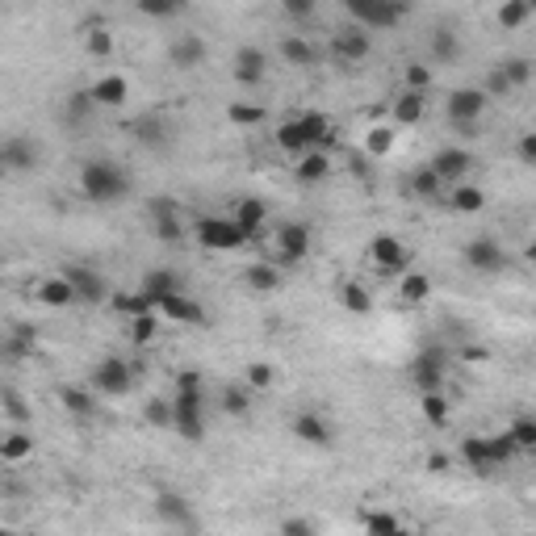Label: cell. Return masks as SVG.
<instances>
[{"label":"cell","mask_w":536,"mask_h":536,"mask_svg":"<svg viewBox=\"0 0 536 536\" xmlns=\"http://www.w3.org/2000/svg\"><path fill=\"white\" fill-rule=\"evenodd\" d=\"M110 307L118 310V315H126V318L155 315V302H151V297H142V294H113V297H110Z\"/></svg>","instance_id":"41"},{"label":"cell","mask_w":536,"mask_h":536,"mask_svg":"<svg viewBox=\"0 0 536 536\" xmlns=\"http://www.w3.org/2000/svg\"><path fill=\"white\" fill-rule=\"evenodd\" d=\"M222 411H227V415H235V419H243L248 411H252V395H248V390H239V385H227V390H222Z\"/></svg>","instance_id":"50"},{"label":"cell","mask_w":536,"mask_h":536,"mask_svg":"<svg viewBox=\"0 0 536 536\" xmlns=\"http://www.w3.org/2000/svg\"><path fill=\"white\" fill-rule=\"evenodd\" d=\"M532 13H536V5H528V0H507V5H499V25L503 30H520L524 22H532Z\"/></svg>","instance_id":"40"},{"label":"cell","mask_w":536,"mask_h":536,"mask_svg":"<svg viewBox=\"0 0 536 536\" xmlns=\"http://www.w3.org/2000/svg\"><path fill=\"white\" fill-rule=\"evenodd\" d=\"M427 55L436 59V63H453V59L461 55V38L453 25H436L432 30V38H427Z\"/></svg>","instance_id":"33"},{"label":"cell","mask_w":536,"mask_h":536,"mask_svg":"<svg viewBox=\"0 0 536 536\" xmlns=\"http://www.w3.org/2000/svg\"><path fill=\"white\" fill-rule=\"evenodd\" d=\"M406 373L419 385V395H436V390H444V377H449V356L440 348H424Z\"/></svg>","instance_id":"9"},{"label":"cell","mask_w":536,"mask_h":536,"mask_svg":"<svg viewBox=\"0 0 536 536\" xmlns=\"http://www.w3.org/2000/svg\"><path fill=\"white\" fill-rule=\"evenodd\" d=\"M327 176H331V155H327V151L302 155V160H297V168H294V180H297V185H323Z\"/></svg>","instance_id":"32"},{"label":"cell","mask_w":536,"mask_h":536,"mask_svg":"<svg viewBox=\"0 0 536 536\" xmlns=\"http://www.w3.org/2000/svg\"><path fill=\"white\" fill-rule=\"evenodd\" d=\"M365 151H369L373 160L390 155V151H395V131H390V126H373L369 139H365Z\"/></svg>","instance_id":"52"},{"label":"cell","mask_w":536,"mask_h":536,"mask_svg":"<svg viewBox=\"0 0 536 536\" xmlns=\"http://www.w3.org/2000/svg\"><path fill=\"white\" fill-rule=\"evenodd\" d=\"M84 51L97 59H110L113 55V34L105 30V25H93V30L84 34Z\"/></svg>","instance_id":"48"},{"label":"cell","mask_w":536,"mask_h":536,"mask_svg":"<svg viewBox=\"0 0 536 536\" xmlns=\"http://www.w3.org/2000/svg\"><path fill=\"white\" fill-rule=\"evenodd\" d=\"M524 256H528V260L536 264V243H528V252H524Z\"/></svg>","instance_id":"62"},{"label":"cell","mask_w":536,"mask_h":536,"mask_svg":"<svg viewBox=\"0 0 536 536\" xmlns=\"http://www.w3.org/2000/svg\"><path fill=\"white\" fill-rule=\"evenodd\" d=\"M461 457H465V465H470L473 473H494L499 470L494 457H491V436H465L461 440Z\"/></svg>","instance_id":"29"},{"label":"cell","mask_w":536,"mask_h":536,"mask_svg":"<svg viewBox=\"0 0 536 536\" xmlns=\"http://www.w3.org/2000/svg\"><path fill=\"white\" fill-rule=\"evenodd\" d=\"M285 17H294V22L315 17V0H285Z\"/></svg>","instance_id":"59"},{"label":"cell","mask_w":536,"mask_h":536,"mask_svg":"<svg viewBox=\"0 0 536 536\" xmlns=\"http://www.w3.org/2000/svg\"><path fill=\"white\" fill-rule=\"evenodd\" d=\"M352 17V25H361V30H390V25H398L406 17V5H395V0H348L344 5Z\"/></svg>","instance_id":"6"},{"label":"cell","mask_w":536,"mask_h":536,"mask_svg":"<svg viewBox=\"0 0 536 536\" xmlns=\"http://www.w3.org/2000/svg\"><path fill=\"white\" fill-rule=\"evenodd\" d=\"M449 465H453L449 453H432V457H427V470L432 473H449Z\"/></svg>","instance_id":"61"},{"label":"cell","mask_w":536,"mask_h":536,"mask_svg":"<svg viewBox=\"0 0 536 536\" xmlns=\"http://www.w3.org/2000/svg\"><path fill=\"white\" fill-rule=\"evenodd\" d=\"M411 193H415L419 201H427V206H444V180H440L436 172H432V168H415V172H411Z\"/></svg>","instance_id":"27"},{"label":"cell","mask_w":536,"mask_h":536,"mask_svg":"<svg viewBox=\"0 0 536 536\" xmlns=\"http://www.w3.org/2000/svg\"><path fill=\"white\" fill-rule=\"evenodd\" d=\"M147 214H151L155 239H164V243H180V239H185V222H180V210H176L172 198H151V201H147Z\"/></svg>","instance_id":"15"},{"label":"cell","mask_w":536,"mask_h":536,"mask_svg":"<svg viewBox=\"0 0 536 536\" xmlns=\"http://www.w3.org/2000/svg\"><path fill=\"white\" fill-rule=\"evenodd\" d=\"M134 373H139V365L122 361V356H101V361L93 365V373H88V385H93L101 398H122V395H131Z\"/></svg>","instance_id":"5"},{"label":"cell","mask_w":536,"mask_h":536,"mask_svg":"<svg viewBox=\"0 0 536 536\" xmlns=\"http://www.w3.org/2000/svg\"><path fill=\"white\" fill-rule=\"evenodd\" d=\"M5 536H13V532H5Z\"/></svg>","instance_id":"64"},{"label":"cell","mask_w":536,"mask_h":536,"mask_svg":"<svg viewBox=\"0 0 536 536\" xmlns=\"http://www.w3.org/2000/svg\"><path fill=\"white\" fill-rule=\"evenodd\" d=\"M172 411H176V436L198 444L206 440V382H201V369H180L172 385Z\"/></svg>","instance_id":"1"},{"label":"cell","mask_w":536,"mask_h":536,"mask_svg":"<svg viewBox=\"0 0 536 536\" xmlns=\"http://www.w3.org/2000/svg\"><path fill=\"white\" fill-rule=\"evenodd\" d=\"M427 168H432L444 185H465V176L478 168V155H473L470 147H440V151L427 160Z\"/></svg>","instance_id":"8"},{"label":"cell","mask_w":536,"mask_h":536,"mask_svg":"<svg viewBox=\"0 0 536 536\" xmlns=\"http://www.w3.org/2000/svg\"><path fill=\"white\" fill-rule=\"evenodd\" d=\"M34 297H38L46 310H67V307H76V302H80V294L72 289V281H67L63 273H55V277H46V281H38Z\"/></svg>","instance_id":"19"},{"label":"cell","mask_w":536,"mask_h":536,"mask_svg":"<svg viewBox=\"0 0 536 536\" xmlns=\"http://www.w3.org/2000/svg\"><path fill=\"white\" fill-rule=\"evenodd\" d=\"M499 67H503V76H507V84H512V88H524L528 80L536 76V63H532V59H524V55H512V59H503V63H499Z\"/></svg>","instance_id":"44"},{"label":"cell","mask_w":536,"mask_h":536,"mask_svg":"<svg viewBox=\"0 0 536 536\" xmlns=\"http://www.w3.org/2000/svg\"><path fill=\"white\" fill-rule=\"evenodd\" d=\"M273 239H277V252H281L285 264H297V260H307L310 256V227L307 222H281Z\"/></svg>","instance_id":"18"},{"label":"cell","mask_w":536,"mask_h":536,"mask_svg":"<svg viewBox=\"0 0 536 536\" xmlns=\"http://www.w3.org/2000/svg\"><path fill=\"white\" fill-rule=\"evenodd\" d=\"M424 110H427V101L424 93H398L395 105H390V118H395V126H419L424 122Z\"/></svg>","instance_id":"30"},{"label":"cell","mask_w":536,"mask_h":536,"mask_svg":"<svg viewBox=\"0 0 536 536\" xmlns=\"http://www.w3.org/2000/svg\"><path fill=\"white\" fill-rule=\"evenodd\" d=\"M281 59L289 67H315L318 63V51L307 34H285L281 38Z\"/></svg>","instance_id":"28"},{"label":"cell","mask_w":536,"mask_h":536,"mask_svg":"<svg viewBox=\"0 0 536 536\" xmlns=\"http://www.w3.org/2000/svg\"><path fill=\"white\" fill-rule=\"evenodd\" d=\"M230 219L239 222V230L248 235V243H256L260 239V230H264V222H268V206H264L260 198H239Z\"/></svg>","instance_id":"23"},{"label":"cell","mask_w":536,"mask_h":536,"mask_svg":"<svg viewBox=\"0 0 536 536\" xmlns=\"http://www.w3.org/2000/svg\"><path fill=\"white\" fill-rule=\"evenodd\" d=\"M369 51H373V34L361 30V25H348V30H339L331 38V55L339 63H361V59H369Z\"/></svg>","instance_id":"17"},{"label":"cell","mask_w":536,"mask_h":536,"mask_svg":"<svg viewBox=\"0 0 536 536\" xmlns=\"http://www.w3.org/2000/svg\"><path fill=\"white\" fill-rule=\"evenodd\" d=\"M482 93H486V97L491 101H499V97H507V93H515L512 84H507V76H503V67L494 63L491 72H486V84H482Z\"/></svg>","instance_id":"55"},{"label":"cell","mask_w":536,"mask_h":536,"mask_svg":"<svg viewBox=\"0 0 536 536\" xmlns=\"http://www.w3.org/2000/svg\"><path fill=\"white\" fill-rule=\"evenodd\" d=\"M88 93L97 101V110H122L126 97H131V84H126V76H101Z\"/></svg>","instance_id":"25"},{"label":"cell","mask_w":536,"mask_h":536,"mask_svg":"<svg viewBox=\"0 0 536 536\" xmlns=\"http://www.w3.org/2000/svg\"><path fill=\"white\" fill-rule=\"evenodd\" d=\"M210 59V46L201 34H176L172 43H168V63L176 67V72H193V67H201Z\"/></svg>","instance_id":"16"},{"label":"cell","mask_w":536,"mask_h":536,"mask_svg":"<svg viewBox=\"0 0 536 536\" xmlns=\"http://www.w3.org/2000/svg\"><path fill=\"white\" fill-rule=\"evenodd\" d=\"M277 147L281 151H289L294 160H302V155H310V151H327V142H331V122L323 118V113H297V118H289V122H281L277 126Z\"/></svg>","instance_id":"2"},{"label":"cell","mask_w":536,"mask_h":536,"mask_svg":"<svg viewBox=\"0 0 536 536\" xmlns=\"http://www.w3.org/2000/svg\"><path fill=\"white\" fill-rule=\"evenodd\" d=\"M160 318H168V323H185V327H201V323H206V310H201V302H193V297L172 294V297L160 302Z\"/></svg>","instance_id":"22"},{"label":"cell","mask_w":536,"mask_h":536,"mask_svg":"<svg viewBox=\"0 0 536 536\" xmlns=\"http://www.w3.org/2000/svg\"><path fill=\"white\" fill-rule=\"evenodd\" d=\"M507 436L515 440L520 453H536V415H515L512 424H507Z\"/></svg>","instance_id":"39"},{"label":"cell","mask_w":536,"mask_h":536,"mask_svg":"<svg viewBox=\"0 0 536 536\" xmlns=\"http://www.w3.org/2000/svg\"><path fill=\"white\" fill-rule=\"evenodd\" d=\"M230 80L243 88H256L268 80V51L264 46H239L230 59Z\"/></svg>","instance_id":"12"},{"label":"cell","mask_w":536,"mask_h":536,"mask_svg":"<svg viewBox=\"0 0 536 536\" xmlns=\"http://www.w3.org/2000/svg\"><path fill=\"white\" fill-rule=\"evenodd\" d=\"M515 155H520V164H524V168H536V131L520 134V142H515Z\"/></svg>","instance_id":"58"},{"label":"cell","mask_w":536,"mask_h":536,"mask_svg":"<svg viewBox=\"0 0 536 536\" xmlns=\"http://www.w3.org/2000/svg\"><path fill=\"white\" fill-rule=\"evenodd\" d=\"M243 281H248V289H256V294H277V289H281V268L256 260L243 268Z\"/></svg>","instance_id":"34"},{"label":"cell","mask_w":536,"mask_h":536,"mask_svg":"<svg viewBox=\"0 0 536 536\" xmlns=\"http://www.w3.org/2000/svg\"><path fill=\"white\" fill-rule=\"evenodd\" d=\"M515 440L507 436V432H499V436H491V457H494V465H507V461L515 457Z\"/></svg>","instance_id":"56"},{"label":"cell","mask_w":536,"mask_h":536,"mask_svg":"<svg viewBox=\"0 0 536 536\" xmlns=\"http://www.w3.org/2000/svg\"><path fill=\"white\" fill-rule=\"evenodd\" d=\"M93 110H97V101H93V93H72V97H67L63 118L72 122V126H80V122H88V118H93Z\"/></svg>","instance_id":"47"},{"label":"cell","mask_w":536,"mask_h":536,"mask_svg":"<svg viewBox=\"0 0 536 536\" xmlns=\"http://www.w3.org/2000/svg\"><path fill=\"white\" fill-rule=\"evenodd\" d=\"M227 122H235V126H260L264 110H260V105H248V101H230V105H227Z\"/></svg>","instance_id":"51"},{"label":"cell","mask_w":536,"mask_h":536,"mask_svg":"<svg viewBox=\"0 0 536 536\" xmlns=\"http://www.w3.org/2000/svg\"><path fill=\"white\" fill-rule=\"evenodd\" d=\"M294 436L302 440V444L327 449L331 440H336V432H331V424L318 415V411H297V415H294Z\"/></svg>","instance_id":"20"},{"label":"cell","mask_w":536,"mask_h":536,"mask_svg":"<svg viewBox=\"0 0 536 536\" xmlns=\"http://www.w3.org/2000/svg\"><path fill=\"white\" fill-rule=\"evenodd\" d=\"M461 260H465V268H473V273H482V277H494V273H503L507 268V252L491 239V235H478V239L465 243Z\"/></svg>","instance_id":"11"},{"label":"cell","mask_w":536,"mask_h":536,"mask_svg":"<svg viewBox=\"0 0 536 536\" xmlns=\"http://www.w3.org/2000/svg\"><path fill=\"white\" fill-rule=\"evenodd\" d=\"M168 134H172V126H168L164 113H142V118H134V139H139L142 147H164Z\"/></svg>","instance_id":"31"},{"label":"cell","mask_w":536,"mask_h":536,"mask_svg":"<svg viewBox=\"0 0 536 536\" xmlns=\"http://www.w3.org/2000/svg\"><path fill=\"white\" fill-rule=\"evenodd\" d=\"M97 390L93 385H63L59 390V403H63L67 415H76V419H88L93 411H97Z\"/></svg>","instance_id":"26"},{"label":"cell","mask_w":536,"mask_h":536,"mask_svg":"<svg viewBox=\"0 0 536 536\" xmlns=\"http://www.w3.org/2000/svg\"><path fill=\"white\" fill-rule=\"evenodd\" d=\"M486 105H491V97L482 93V84H470V88H453L449 101H444V113H449V122L457 126L461 134H478V118L486 113Z\"/></svg>","instance_id":"4"},{"label":"cell","mask_w":536,"mask_h":536,"mask_svg":"<svg viewBox=\"0 0 536 536\" xmlns=\"http://www.w3.org/2000/svg\"><path fill=\"white\" fill-rule=\"evenodd\" d=\"M273 382H277V369L268 361H252V365H248V385H252V390H268Z\"/></svg>","instance_id":"54"},{"label":"cell","mask_w":536,"mask_h":536,"mask_svg":"<svg viewBox=\"0 0 536 536\" xmlns=\"http://www.w3.org/2000/svg\"><path fill=\"white\" fill-rule=\"evenodd\" d=\"M403 84H406V93H424V88L432 84V67L419 63V59H411V63L403 67Z\"/></svg>","instance_id":"53"},{"label":"cell","mask_w":536,"mask_h":536,"mask_svg":"<svg viewBox=\"0 0 536 536\" xmlns=\"http://www.w3.org/2000/svg\"><path fill=\"white\" fill-rule=\"evenodd\" d=\"M281 536H315V520H307V515H289V520H281Z\"/></svg>","instance_id":"57"},{"label":"cell","mask_w":536,"mask_h":536,"mask_svg":"<svg viewBox=\"0 0 536 536\" xmlns=\"http://www.w3.org/2000/svg\"><path fill=\"white\" fill-rule=\"evenodd\" d=\"M155 336H160V310H155V315H142V318H131V339L139 348H147Z\"/></svg>","instance_id":"49"},{"label":"cell","mask_w":536,"mask_h":536,"mask_svg":"<svg viewBox=\"0 0 536 536\" xmlns=\"http://www.w3.org/2000/svg\"><path fill=\"white\" fill-rule=\"evenodd\" d=\"M25 457H34L30 432H22V427H17V432H5V436H0V461H5V465H17V461H25Z\"/></svg>","instance_id":"35"},{"label":"cell","mask_w":536,"mask_h":536,"mask_svg":"<svg viewBox=\"0 0 536 536\" xmlns=\"http://www.w3.org/2000/svg\"><path fill=\"white\" fill-rule=\"evenodd\" d=\"M369 260L382 268V273H411V252L398 235H373L369 239Z\"/></svg>","instance_id":"13"},{"label":"cell","mask_w":536,"mask_h":536,"mask_svg":"<svg viewBox=\"0 0 536 536\" xmlns=\"http://www.w3.org/2000/svg\"><path fill=\"white\" fill-rule=\"evenodd\" d=\"M59 273L72 281V289L80 294V302L84 307H101V302H110V285H105V277L101 273H93V268H84V264H63Z\"/></svg>","instance_id":"14"},{"label":"cell","mask_w":536,"mask_h":536,"mask_svg":"<svg viewBox=\"0 0 536 536\" xmlns=\"http://www.w3.org/2000/svg\"><path fill=\"white\" fill-rule=\"evenodd\" d=\"M155 515H160L168 528H193V507H189L185 494H176V491L155 494Z\"/></svg>","instance_id":"21"},{"label":"cell","mask_w":536,"mask_h":536,"mask_svg":"<svg viewBox=\"0 0 536 536\" xmlns=\"http://www.w3.org/2000/svg\"><path fill=\"white\" fill-rule=\"evenodd\" d=\"M80 193L97 206H118L126 193H131V176L118 160H88L80 168Z\"/></svg>","instance_id":"3"},{"label":"cell","mask_w":536,"mask_h":536,"mask_svg":"<svg viewBox=\"0 0 536 536\" xmlns=\"http://www.w3.org/2000/svg\"><path fill=\"white\" fill-rule=\"evenodd\" d=\"M444 206H449L453 214H482V210H486V193H482L478 185H457Z\"/></svg>","instance_id":"36"},{"label":"cell","mask_w":536,"mask_h":536,"mask_svg":"<svg viewBox=\"0 0 536 536\" xmlns=\"http://www.w3.org/2000/svg\"><path fill=\"white\" fill-rule=\"evenodd\" d=\"M361 524H365V536H390V532H398V528H403L395 512H365Z\"/></svg>","instance_id":"46"},{"label":"cell","mask_w":536,"mask_h":536,"mask_svg":"<svg viewBox=\"0 0 536 536\" xmlns=\"http://www.w3.org/2000/svg\"><path fill=\"white\" fill-rule=\"evenodd\" d=\"M390 536H411V532H406V528H398V532H390Z\"/></svg>","instance_id":"63"},{"label":"cell","mask_w":536,"mask_h":536,"mask_svg":"<svg viewBox=\"0 0 536 536\" xmlns=\"http://www.w3.org/2000/svg\"><path fill=\"white\" fill-rule=\"evenodd\" d=\"M139 294H142V297H151L155 310H160V302H164V297L180 294V277H176L172 268H147V273H142Z\"/></svg>","instance_id":"24"},{"label":"cell","mask_w":536,"mask_h":536,"mask_svg":"<svg viewBox=\"0 0 536 536\" xmlns=\"http://www.w3.org/2000/svg\"><path fill=\"white\" fill-rule=\"evenodd\" d=\"M419 411H424V419L432 427L449 424V398H444V390H436V395H419Z\"/></svg>","instance_id":"43"},{"label":"cell","mask_w":536,"mask_h":536,"mask_svg":"<svg viewBox=\"0 0 536 536\" xmlns=\"http://www.w3.org/2000/svg\"><path fill=\"white\" fill-rule=\"evenodd\" d=\"M142 419H147V424L151 427H176V411H172V398H147V403H142Z\"/></svg>","instance_id":"42"},{"label":"cell","mask_w":536,"mask_h":536,"mask_svg":"<svg viewBox=\"0 0 536 536\" xmlns=\"http://www.w3.org/2000/svg\"><path fill=\"white\" fill-rule=\"evenodd\" d=\"M427 297H432V281H427L424 273H403V281H398V302H403V307H424Z\"/></svg>","instance_id":"37"},{"label":"cell","mask_w":536,"mask_h":536,"mask_svg":"<svg viewBox=\"0 0 536 536\" xmlns=\"http://www.w3.org/2000/svg\"><path fill=\"white\" fill-rule=\"evenodd\" d=\"M198 239L210 252H239L243 243H248V235L239 230L235 219H214V214H206V219H198Z\"/></svg>","instance_id":"7"},{"label":"cell","mask_w":536,"mask_h":536,"mask_svg":"<svg viewBox=\"0 0 536 536\" xmlns=\"http://www.w3.org/2000/svg\"><path fill=\"white\" fill-rule=\"evenodd\" d=\"M339 302H344L348 315H369V310H373L369 285H361V281H344V285H339Z\"/></svg>","instance_id":"38"},{"label":"cell","mask_w":536,"mask_h":536,"mask_svg":"<svg viewBox=\"0 0 536 536\" xmlns=\"http://www.w3.org/2000/svg\"><path fill=\"white\" fill-rule=\"evenodd\" d=\"M5 411H9L13 419H25V406H22V395H17V390H5Z\"/></svg>","instance_id":"60"},{"label":"cell","mask_w":536,"mask_h":536,"mask_svg":"<svg viewBox=\"0 0 536 536\" xmlns=\"http://www.w3.org/2000/svg\"><path fill=\"white\" fill-rule=\"evenodd\" d=\"M38 160H43V147H38L34 139H25V134H9V139L0 142V164H5V172L9 176L34 172Z\"/></svg>","instance_id":"10"},{"label":"cell","mask_w":536,"mask_h":536,"mask_svg":"<svg viewBox=\"0 0 536 536\" xmlns=\"http://www.w3.org/2000/svg\"><path fill=\"white\" fill-rule=\"evenodd\" d=\"M139 13L151 17V22H172V17L185 13V5L180 0H139Z\"/></svg>","instance_id":"45"}]
</instances>
